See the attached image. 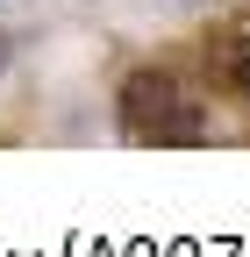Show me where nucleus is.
Segmentation results:
<instances>
[{
  "mask_svg": "<svg viewBox=\"0 0 250 257\" xmlns=\"http://www.w3.org/2000/svg\"><path fill=\"white\" fill-rule=\"evenodd\" d=\"M114 114H121V136L129 143H158V150L207 136L200 100L186 93L179 72H165V64H136V72L121 79V93H114Z\"/></svg>",
  "mask_w": 250,
  "mask_h": 257,
  "instance_id": "nucleus-1",
  "label": "nucleus"
},
{
  "mask_svg": "<svg viewBox=\"0 0 250 257\" xmlns=\"http://www.w3.org/2000/svg\"><path fill=\"white\" fill-rule=\"evenodd\" d=\"M200 57H207V79L222 86V93L250 100V22H229V29H214V36L200 43Z\"/></svg>",
  "mask_w": 250,
  "mask_h": 257,
  "instance_id": "nucleus-2",
  "label": "nucleus"
},
{
  "mask_svg": "<svg viewBox=\"0 0 250 257\" xmlns=\"http://www.w3.org/2000/svg\"><path fill=\"white\" fill-rule=\"evenodd\" d=\"M8 64H15V43H8V29H0V79H8Z\"/></svg>",
  "mask_w": 250,
  "mask_h": 257,
  "instance_id": "nucleus-3",
  "label": "nucleus"
}]
</instances>
